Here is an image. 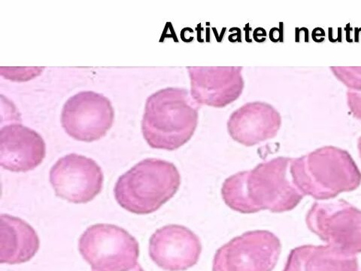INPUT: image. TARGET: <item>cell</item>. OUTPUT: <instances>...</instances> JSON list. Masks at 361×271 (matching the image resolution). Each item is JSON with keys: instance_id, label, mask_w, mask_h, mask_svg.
<instances>
[{"instance_id": "6da1fadb", "label": "cell", "mask_w": 361, "mask_h": 271, "mask_svg": "<svg viewBox=\"0 0 361 271\" xmlns=\"http://www.w3.org/2000/svg\"><path fill=\"white\" fill-rule=\"evenodd\" d=\"M291 160L278 157L258 164L252 171L228 177L221 188L226 205L243 214L262 210L284 212L295 209L304 195L293 183Z\"/></svg>"}, {"instance_id": "7a4b0ae2", "label": "cell", "mask_w": 361, "mask_h": 271, "mask_svg": "<svg viewBox=\"0 0 361 271\" xmlns=\"http://www.w3.org/2000/svg\"><path fill=\"white\" fill-rule=\"evenodd\" d=\"M200 106L183 88H166L146 100L142 121L145 140L152 148L174 151L193 137Z\"/></svg>"}, {"instance_id": "3957f363", "label": "cell", "mask_w": 361, "mask_h": 271, "mask_svg": "<svg viewBox=\"0 0 361 271\" xmlns=\"http://www.w3.org/2000/svg\"><path fill=\"white\" fill-rule=\"evenodd\" d=\"M290 174L304 196L317 200L333 198L361 183V173L351 155L334 146L322 147L292 159Z\"/></svg>"}, {"instance_id": "277c9868", "label": "cell", "mask_w": 361, "mask_h": 271, "mask_svg": "<svg viewBox=\"0 0 361 271\" xmlns=\"http://www.w3.org/2000/svg\"><path fill=\"white\" fill-rule=\"evenodd\" d=\"M180 185V175L173 163L148 158L118 179L115 196L124 210L139 215L150 214L171 200Z\"/></svg>"}, {"instance_id": "5b68a950", "label": "cell", "mask_w": 361, "mask_h": 271, "mask_svg": "<svg viewBox=\"0 0 361 271\" xmlns=\"http://www.w3.org/2000/svg\"><path fill=\"white\" fill-rule=\"evenodd\" d=\"M78 248L95 271H130L138 265L137 241L114 224L90 226L79 240Z\"/></svg>"}, {"instance_id": "8992f818", "label": "cell", "mask_w": 361, "mask_h": 271, "mask_svg": "<svg viewBox=\"0 0 361 271\" xmlns=\"http://www.w3.org/2000/svg\"><path fill=\"white\" fill-rule=\"evenodd\" d=\"M311 231L341 252L361 253V211L343 200L316 203L307 216Z\"/></svg>"}, {"instance_id": "52a82bcc", "label": "cell", "mask_w": 361, "mask_h": 271, "mask_svg": "<svg viewBox=\"0 0 361 271\" xmlns=\"http://www.w3.org/2000/svg\"><path fill=\"white\" fill-rule=\"evenodd\" d=\"M281 251V242L274 233L247 231L219 248L212 271H273Z\"/></svg>"}, {"instance_id": "ba28073f", "label": "cell", "mask_w": 361, "mask_h": 271, "mask_svg": "<svg viewBox=\"0 0 361 271\" xmlns=\"http://www.w3.org/2000/svg\"><path fill=\"white\" fill-rule=\"evenodd\" d=\"M114 117V109L107 97L93 92H83L66 102L61 122L71 138L90 143L105 137Z\"/></svg>"}, {"instance_id": "9c48e42d", "label": "cell", "mask_w": 361, "mask_h": 271, "mask_svg": "<svg viewBox=\"0 0 361 271\" xmlns=\"http://www.w3.org/2000/svg\"><path fill=\"white\" fill-rule=\"evenodd\" d=\"M101 167L85 156L71 154L52 167L51 183L56 196L74 203H86L100 193L104 186Z\"/></svg>"}, {"instance_id": "30bf717a", "label": "cell", "mask_w": 361, "mask_h": 271, "mask_svg": "<svg viewBox=\"0 0 361 271\" xmlns=\"http://www.w3.org/2000/svg\"><path fill=\"white\" fill-rule=\"evenodd\" d=\"M242 66H188L190 93L201 106L224 108L238 100L245 81Z\"/></svg>"}, {"instance_id": "8fae6325", "label": "cell", "mask_w": 361, "mask_h": 271, "mask_svg": "<svg viewBox=\"0 0 361 271\" xmlns=\"http://www.w3.org/2000/svg\"><path fill=\"white\" fill-rule=\"evenodd\" d=\"M199 236L183 225L169 224L157 230L149 241L152 261L166 271H185L199 262Z\"/></svg>"}, {"instance_id": "7c38bea8", "label": "cell", "mask_w": 361, "mask_h": 271, "mask_svg": "<svg viewBox=\"0 0 361 271\" xmlns=\"http://www.w3.org/2000/svg\"><path fill=\"white\" fill-rule=\"evenodd\" d=\"M227 126L234 141L250 147L276 138L281 116L274 107L265 102H251L235 110Z\"/></svg>"}, {"instance_id": "4fadbf2b", "label": "cell", "mask_w": 361, "mask_h": 271, "mask_svg": "<svg viewBox=\"0 0 361 271\" xmlns=\"http://www.w3.org/2000/svg\"><path fill=\"white\" fill-rule=\"evenodd\" d=\"M47 155L41 136L20 124H11L0 131V164L13 172H27L37 167Z\"/></svg>"}, {"instance_id": "5bb4252c", "label": "cell", "mask_w": 361, "mask_h": 271, "mask_svg": "<svg viewBox=\"0 0 361 271\" xmlns=\"http://www.w3.org/2000/svg\"><path fill=\"white\" fill-rule=\"evenodd\" d=\"M37 233L24 220L2 214L0 217V263L22 264L39 251Z\"/></svg>"}, {"instance_id": "9a60e30c", "label": "cell", "mask_w": 361, "mask_h": 271, "mask_svg": "<svg viewBox=\"0 0 361 271\" xmlns=\"http://www.w3.org/2000/svg\"><path fill=\"white\" fill-rule=\"evenodd\" d=\"M283 271H358V262L329 245H307L291 251Z\"/></svg>"}, {"instance_id": "2e32d148", "label": "cell", "mask_w": 361, "mask_h": 271, "mask_svg": "<svg viewBox=\"0 0 361 271\" xmlns=\"http://www.w3.org/2000/svg\"><path fill=\"white\" fill-rule=\"evenodd\" d=\"M331 70L350 90L361 92V67L334 66Z\"/></svg>"}, {"instance_id": "e0dca14e", "label": "cell", "mask_w": 361, "mask_h": 271, "mask_svg": "<svg viewBox=\"0 0 361 271\" xmlns=\"http://www.w3.org/2000/svg\"><path fill=\"white\" fill-rule=\"evenodd\" d=\"M348 106L354 116L361 121V92L348 90L347 92Z\"/></svg>"}, {"instance_id": "ac0fdd59", "label": "cell", "mask_w": 361, "mask_h": 271, "mask_svg": "<svg viewBox=\"0 0 361 271\" xmlns=\"http://www.w3.org/2000/svg\"><path fill=\"white\" fill-rule=\"evenodd\" d=\"M93 271H95V270H93ZM130 271H145L143 270V268L141 267V265L140 264H138L137 265V267H135V268H133V270H130Z\"/></svg>"}, {"instance_id": "d6986e66", "label": "cell", "mask_w": 361, "mask_h": 271, "mask_svg": "<svg viewBox=\"0 0 361 271\" xmlns=\"http://www.w3.org/2000/svg\"><path fill=\"white\" fill-rule=\"evenodd\" d=\"M357 147H358V151H359V154H360V159H361V137L358 140Z\"/></svg>"}]
</instances>
